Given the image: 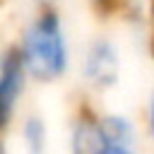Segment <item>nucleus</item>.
<instances>
[{
    "instance_id": "7ed1b4c3",
    "label": "nucleus",
    "mask_w": 154,
    "mask_h": 154,
    "mask_svg": "<svg viewBox=\"0 0 154 154\" xmlns=\"http://www.w3.org/2000/svg\"><path fill=\"white\" fill-rule=\"evenodd\" d=\"M84 77L96 89H106V87L116 84V79H118V53H116L113 43H108L103 38L91 43V48L84 58Z\"/></svg>"
},
{
    "instance_id": "1a4fd4ad",
    "label": "nucleus",
    "mask_w": 154,
    "mask_h": 154,
    "mask_svg": "<svg viewBox=\"0 0 154 154\" xmlns=\"http://www.w3.org/2000/svg\"><path fill=\"white\" fill-rule=\"evenodd\" d=\"M36 2H41V5H43V7H46V5H51V2H53V0H36Z\"/></svg>"
},
{
    "instance_id": "6e6552de",
    "label": "nucleus",
    "mask_w": 154,
    "mask_h": 154,
    "mask_svg": "<svg viewBox=\"0 0 154 154\" xmlns=\"http://www.w3.org/2000/svg\"><path fill=\"white\" fill-rule=\"evenodd\" d=\"M149 113H152V135H154V94H152V108H149Z\"/></svg>"
},
{
    "instance_id": "39448f33",
    "label": "nucleus",
    "mask_w": 154,
    "mask_h": 154,
    "mask_svg": "<svg viewBox=\"0 0 154 154\" xmlns=\"http://www.w3.org/2000/svg\"><path fill=\"white\" fill-rule=\"evenodd\" d=\"M72 149L75 152H103V140L99 130V118L79 116L72 128Z\"/></svg>"
},
{
    "instance_id": "423d86ee",
    "label": "nucleus",
    "mask_w": 154,
    "mask_h": 154,
    "mask_svg": "<svg viewBox=\"0 0 154 154\" xmlns=\"http://www.w3.org/2000/svg\"><path fill=\"white\" fill-rule=\"evenodd\" d=\"M22 132H24V142H26V147L31 152H41L43 149V144H46V125H43V120L38 116H29L24 120Z\"/></svg>"
},
{
    "instance_id": "f03ea898",
    "label": "nucleus",
    "mask_w": 154,
    "mask_h": 154,
    "mask_svg": "<svg viewBox=\"0 0 154 154\" xmlns=\"http://www.w3.org/2000/svg\"><path fill=\"white\" fill-rule=\"evenodd\" d=\"M26 67H24V58L19 46L7 48L0 55V135L10 128L12 116H14V106L19 101V94L24 91V82H26Z\"/></svg>"
},
{
    "instance_id": "f257e3e1",
    "label": "nucleus",
    "mask_w": 154,
    "mask_h": 154,
    "mask_svg": "<svg viewBox=\"0 0 154 154\" xmlns=\"http://www.w3.org/2000/svg\"><path fill=\"white\" fill-rule=\"evenodd\" d=\"M22 58L26 75L38 82H53L67 70V43L60 24V14L46 5L22 38Z\"/></svg>"
},
{
    "instance_id": "20e7f679",
    "label": "nucleus",
    "mask_w": 154,
    "mask_h": 154,
    "mask_svg": "<svg viewBox=\"0 0 154 154\" xmlns=\"http://www.w3.org/2000/svg\"><path fill=\"white\" fill-rule=\"evenodd\" d=\"M99 130H101V140H103V152L106 154H125V152L132 149L135 130L125 118L103 116V118H99Z\"/></svg>"
},
{
    "instance_id": "0eeeda50",
    "label": "nucleus",
    "mask_w": 154,
    "mask_h": 154,
    "mask_svg": "<svg viewBox=\"0 0 154 154\" xmlns=\"http://www.w3.org/2000/svg\"><path fill=\"white\" fill-rule=\"evenodd\" d=\"M116 2H118V0H94V5H96V7H101V10H111Z\"/></svg>"
}]
</instances>
